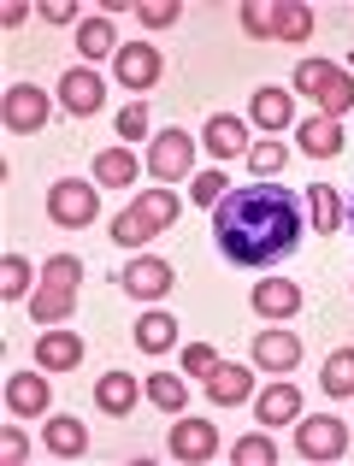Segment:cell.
<instances>
[{"mask_svg":"<svg viewBox=\"0 0 354 466\" xmlns=\"http://www.w3.org/2000/svg\"><path fill=\"white\" fill-rule=\"evenodd\" d=\"M301 195L278 189V183H254V189H230L225 201L213 207V230H218V254L230 266H278L296 254L301 242Z\"/></svg>","mask_w":354,"mask_h":466,"instance_id":"obj_1","label":"cell"},{"mask_svg":"<svg viewBox=\"0 0 354 466\" xmlns=\"http://www.w3.org/2000/svg\"><path fill=\"white\" fill-rule=\"evenodd\" d=\"M349 449V425L337 413H308L296 420V455L301 461H337Z\"/></svg>","mask_w":354,"mask_h":466,"instance_id":"obj_2","label":"cell"},{"mask_svg":"<svg viewBox=\"0 0 354 466\" xmlns=\"http://www.w3.org/2000/svg\"><path fill=\"white\" fill-rule=\"evenodd\" d=\"M95 213H101V201H95V189H89V183H77V177H59L54 189H47V218H54V225L77 230V225H89Z\"/></svg>","mask_w":354,"mask_h":466,"instance_id":"obj_3","label":"cell"},{"mask_svg":"<svg viewBox=\"0 0 354 466\" xmlns=\"http://www.w3.org/2000/svg\"><path fill=\"white\" fill-rule=\"evenodd\" d=\"M113 71H118L125 89H154V83L166 77V59H160V47H148V42H125L118 59H113Z\"/></svg>","mask_w":354,"mask_h":466,"instance_id":"obj_4","label":"cell"},{"mask_svg":"<svg viewBox=\"0 0 354 466\" xmlns=\"http://www.w3.org/2000/svg\"><path fill=\"white\" fill-rule=\"evenodd\" d=\"M0 113H6V130H12V137H30V130L47 125V95L35 89V83H12Z\"/></svg>","mask_w":354,"mask_h":466,"instance_id":"obj_5","label":"cell"},{"mask_svg":"<svg viewBox=\"0 0 354 466\" xmlns=\"http://www.w3.org/2000/svg\"><path fill=\"white\" fill-rule=\"evenodd\" d=\"M189 166H195V142L183 137V130H166V137H154V142H148V171H154L160 183L189 177Z\"/></svg>","mask_w":354,"mask_h":466,"instance_id":"obj_6","label":"cell"},{"mask_svg":"<svg viewBox=\"0 0 354 466\" xmlns=\"http://www.w3.org/2000/svg\"><path fill=\"white\" fill-rule=\"evenodd\" d=\"M101 95H106V83L95 77L89 66H77V71H66V77H59V106H66L71 118L101 113Z\"/></svg>","mask_w":354,"mask_h":466,"instance_id":"obj_7","label":"cell"},{"mask_svg":"<svg viewBox=\"0 0 354 466\" xmlns=\"http://www.w3.org/2000/svg\"><path fill=\"white\" fill-rule=\"evenodd\" d=\"M118 284H125L137 301H160L166 289H172V266L154 260V254H142V260H130L125 272H118Z\"/></svg>","mask_w":354,"mask_h":466,"instance_id":"obj_8","label":"cell"},{"mask_svg":"<svg viewBox=\"0 0 354 466\" xmlns=\"http://www.w3.org/2000/svg\"><path fill=\"white\" fill-rule=\"evenodd\" d=\"M213 455H218L213 420H177L172 425V461H213Z\"/></svg>","mask_w":354,"mask_h":466,"instance_id":"obj_9","label":"cell"},{"mask_svg":"<svg viewBox=\"0 0 354 466\" xmlns=\"http://www.w3.org/2000/svg\"><path fill=\"white\" fill-rule=\"evenodd\" d=\"M77 360H83L77 330H42V337H35V366H42V372H71Z\"/></svg>","mask_w":354,"mask_h":466,"instance_id":"obj_10","label":"cell"},{"mask_svg":"<svg viewBox=\"0 0 354 466\" xmlns=\"http://www.w3.org/2000/svg\"><path fill=\"white\" fill-rule=\"evenodd\" d=\"M254 360L272 366V372H289V366H301V337L296 330H260L254 337Z\"/></svg>","mask_w":354,"mask_h":466,"instance_id":"obj_11","label":"cell"},{"mask_svg":"<svg viewBox=\"0 0 354 466\" xmlns=\"http://www.w3.org/2000/svg\"><path fill=\"white\" fill-rule=\"evenodd\" d=\"M137 396H142V384H137L130 372H118V366L101 378V384H95V408H101V413H113V420H125V413L137 408Z\"/></svg>","mask_w":354,"mask_h":466,"instance_id":"obj_12","label":"cell"},{"mask_svg":"<svg viewBox=\"0 0 354 466\" xmlns=\"http://www.w3.org/2000/svg\"><path fill=\"white\" fill-rule=\"evenodd\" d=\"M254 313H266V319L301 313V284H289V278H266V284H254Z\"/></svg>","mask_w":354,"mask_h":466,"instance_id":"obj_13","label":"cell"},{"mask_svg":"<svg viewBox=\"0 0 354 466\" xmlns=\"http://www.w3.org/2000/svg\"><path fill=\"white\" fill-rule=\"evenodd\" d=\"M248 390H254V372L248 366H230V360H218V372L207 378L213 408H237V401H248Z\"/></svg>","mask_w":354,"mask_h":466,"instance_id":"obj_14","label":"cell"},{"mask_svg":"<svg viewBox=\"0 0 354 466\" xmlns=\"http://www.w3.org/2000/svg\"><path fill=\"white\" fill-rule=\"evenodd\" d=\"M207 148H213V159L248 154V125H242V118H230V113H213V118H207Z\"/></svg>","mask_w":354,"mask_h":466,"instance_id":"obj_15","label":"cell"},{"mask_svg":"<svg viewBox=\"0 0 354 466\" xmlns=\"http://www.w3.org/2000/svg\"><path fill=\"white\" fill-rule=\"evenodd\" d=\"M6 408L18 413V420L42 413V408H47V378H42V372H12V378H6Z\"/></svg>","mask_w":354,"mask_h":466,"instance_id":"obj_16","label":"cell"},{"mask_svg":"<svg viewBox=\"0 0 354 466\" xmlns=\"http://www.w3.org/2000/svg\"><path fill=\"white\" fill-rule=\"evenodd\" d=\"M296 142H301V154H313V159H337L343 154V125H337V118H308V125L296 130Z\"/></svg>","mask_w":354,"mask_h":466,"instance_id":"obj_17","label":"cell"},{"mask_svg":"<svg viewBox=\"0 0 354 466\" xmlns=\"http://www.w3.org/2000/svg\"><path fill=\"white\" fill-rule=\"evenodd\" d=\"M248 113H254V125H260V130H289V118H296V101H289L284 89H272V83H266V89L248 101Z\"/></svg>","mask_w":354,"mask_h":466,"instance_id":"obj_18","label":"cell"},{"mask_svg":"<svg viewBox=\"0 0 354 466\" xmlns=\"http://www.w3.org/2000/svg\"><path fill=\"white\" fill-rule=\"evenodd\" d=\"M71 308H77V289H71V284H42L30 296L35 325H59V319H71Z\"/></svg>","mask_w":354,"mask_h":466,"instance_id":"obj_19","label":"cell"},{"mask_svg":"<svg viewBox=\"0 0 354 466\" xmlns=\"http://www.w3.org/2000/svg\"><path fill=\"white\" fill-rule=\"evenodd\" d=\"M308 207H313V230L319 237H331L337 225H343V195H337V183H308Z\"/></svg>","mask_w":354,"mask_h":466,"instance_id":"obj_20","label":"cell"},{"mask_svg":"<svg viewBox=\"0 0 354 466\" xmlns=\"http://www.w3.org/2000/svg\"><path fill=\"white\" fill-rule=\"evenodd\" d=\"M118 47H125V42L113 35V24H106V18H83L77 24V54L83 59H118Z\"/></svg>","mask_w":354,"mask_h":466,"instance_id":"obj_21","label":"cell"},{"mask_svg":"<svg viewBox=\"0 0 354 466\" xmlns=\"http://www.w3.org/2000/svg\"><path fill=\"white\" fill-rule=\"evenodd\" d=\"M301 420V390L296 384H272L260 396V425H296Z\"/></svg>","mask_w":354,"mask_h":466,"instance_id":"obj_22","label":"cell"},{"mask_svg":"<svg viewBox=\"0 0 354 466\" xmlns=\"http://www.w3.org/2000/svg\"><path fill=\"white\" fill-rule=\"evenodd\" d=\"M47 449H54L59 461H77L83 449H89V431H83V420H77V413H59V420L47 425Z\"/></svg>","mask_w":354,"mask_h":466,"instance_id":"obj_23","label":"cell"},{"mask_svg":"<svg viewBox=\"0 0 354 466\" xmlns=\"http://www.w3.org/2000/svg\"><path fill=\"white\" fill-rule=\"evenodd\" d=\"M177 342V319L172 313H142L137 319V349L142 354H166Z\"/></svg>","mask_w":354,"mask_h":466,"instance_id":"obj_24","label":"cell"},{"mask_svg":"<svg viewBox=\"0 0 354 466\" xmlns=\"http://www.w3.org/2000/svg\"><path fill=\"white\" fill-rule=\"evenodd\" d=\"M95 183H106V189H130L137 183V159L125 148H101L95 154Z\"/></svg>","mask_w":354,"mask_h":466,"instance_id":"obj_25","label":"cell"},{"mask_svg":"<svg viewBox=\"0 0 354 466\" xmlns=\"http://www.w3.org/2000/svg\"><path fill=\"white\" fill-rule=\"evenodd\" d=\"M313 35V12L301 6V0H278V42H308Z\"/></svg>","mask_w":354,"mask_h":466,"instance_id":"obj_26","label":"cell"},{"mask_svg":"<svg viewBox=\"0 0 354 466\" xmlns=\"http://www.w3.org/2000/svg\"><path fill=\"white\" fill-rule=\"evenodd\" d=\"M313 101H319V118H343L354 106V77H349V71H331V83H325Z\"/></svg>","mask_w":354,"mask_h":466,"instance_id":"obj_27","label":"cell"},{"mask_svg":"<svg viewBox=\"0 0 354 466\" xmlns=\"http://www.w3.org/2000/svg\"><path fill=\"white\" fill-rule=\"evenodd\" d=\"M137 213L148 218L154 230H172V225H177V195H172V189H142Z\"/></svg>","mask_w":354,"mask_h":466,"instance_id":"obj_28","label":"cell"},{"mask_svg":"<svg viewBox=\"0 0 354 466\" xmlns=\"http://www.w3.org/2000/svg\"><path fill=\"white\" fill-rule=\"evenodd\" d=\"M319 384H325V396H354V349H337L331 360H325Z\"/></svg>","mask_w":354,"mask_h":466,"instance_id":"obj_29","label":"cell"},{"mask_svg":"<svg viewBox=\"0 0 354 466\" xmlns=\"http://www.w3.org/2000/svg\"><path fill=\"white\" fill-rule=\"evenodd\" d=\"M142 390H148V401H154L160 413H183V401H189V390H183V378H166V372H154V378H148Z\"/></svg>","mask_w":354,"mask_h":466,"instance_id":"obj_30","label":"cell"},{"mask_svg":"<svg viewBox=\"0 0 354 466\" xmlns=\"http://www.w3.org/2000/svg\"><path fill=\"white\" fill-rule=\"evenodd\" d=\"M35 284V272H30V260H24V254H6V260H0V296L6 301H24V289Z\"/></svg>","mask_w":354,"mask_h":466,"instance_id":"obj_31","label":"cell"},{"mask_svg":"<svg viewBox=\"0 0 354 466\" xmlns=\"http://www.w3.org/2000/svg\"><path fill=\"white\" fill-rule=\"evenodd\" d=\"M148 237H160V230H154L148 218L137 213V207H130V213H118V218H113V242H118V248H142V242H148Z\"/></svg>","mask_w":354,"mask_h":466,"instance_id":"obj_32","label":"cell"},{"mask_svg":"<svg viewBox=\"0 0 354 466\" xmlns=\"http://www.w3.org/2000/svg\"><path fill=\"white\" fill-rule=\"evenodd\" d=\"M230 461L237 466H278V443L266 431H254V437H242V443L230 449Z\"/></svg>","mask_w":354,"mask_h":466,"instance_id":"obj_33","label":"cell"},{"mask_svg":"<svg viewBox=\"0 0 354 466\" xmlns=\"http://www.w3.org/2000/svg\"><path fill=\"white\" fill-rule=\"evenodd\" d=\"M284 159H289L284 142H254V148H248V171H254V183H260V177H278V171H284Z\"/></svg>","mask_w":354,"mask_h":466,"instance_id":"obj_34","label":"cell"},{"mask_svg":"<svg viewBox=\"0 0 354 466\" xmlns=\"http://www.w3.org/2000/svg\"><path fill=\"white\" fill-rule=\"evenodd\" d=\"M42 284H71V289H77L83 284V260H77V254H54V260L42 266Z\"/></svg>","mask_w":354,"mask_h":466,"instance_id":"obj_35","label":"cell"},{"mask_svg":"<svg viewBox=\"0 0 354 466\" xmlns=\"http://www.w3.org/2000/svg\"><path fill=\"white\" fill-rule=\"evenodd\" d=\"M242 30H248V35H278V6L248 0V6H242Z\"/></svg>","mask_w":354,"mask_h":466,"instance_id":"obj_36","label":"cell"},{"mask_svg":"<svg viewBox=\"0 0 354 466\" xmlns=\"http://www.w3.org/2000/svg\"><path fill=\"white\" fill-rule=\"evenodd\" d=\"M331 71L337 66H325V59H301V66H296V89L301 95H319L325 83H331Z\"/></svg>","mask_w":354,"mask_h":466,"instance_id":"obj_37","label":"cell"},{"mask_svg":"<svg viewBox=\"0 0 354 466\" xmlns=\"http://www.w3.org/2000/svg\"><path fill=\"white\" fill-rule=\"evenodd\" d=\"M177 0H142V6H137V18L142 24H148V30H166V24H177Z\"/></svg>","mask_w":354,"mask_h":466,"instance_id":"obj_38","label":"cell"},{"mask_svg":"<svg viewBox=\"0 0 354 466\" xmlns=\"http://www.w3.org/2000/svg\"><path fill=\"white\" fill-rule=\"evenodd\" d=\"M118 137H125V142H142V137H148V106H142V101H130L125 113H118Z\"/></svg>","mask_w":354,"mask_h":466,"instance_id":"obj_39","label":"cell"},{"mask_svg":"<svg viewBox=\"0 0 354 466\" xmlns=\"http://www.w3.org/2000/svg\"><path fill=\"white\" fill-rule=\"evenodd\" d=\"M225 195H230L225 171H201V177H195V201H201V207H218Z\"/></svg>","mask_w":354,"mask_h":466,"instance_id":"obj_40","label":"cell"},{"mask_svg":"<svg viewBox=\"0 0 354 466\" xmlns=\"http://www.w3.org/2000/svg\"><path fill=\"white\" fill-rule=\"evenodd\" d=\"M183 372H189V378H213L218 372V354L207 349V342H195V349H183Z\"/></svg>","mask_w":354,"mask_h":466,"instance_id":"obj_41","label":"cell"},{"mask_svg":"<svg viewBox=\"0 0 354 466\" xmlns=\"http://www.w3.org/2000/svg\"><path fill=\"white\" fill-rule=\"evenodd\" d=\"M24 455H30V443H24V431H18V425H6V437H0V461H6V466H18Z\"/></svg>","mask_w":354,"mask_h":466,"instance_id":"obj_42","label":"cell"},{"mask_svg":"<svg viewBox=\"0 0 354 466\" xmlns=\"http://www.w3.org/2000/svg\"><path fill=\"white\" fill-rule=\"evenodd\" d=\"M42 18L47 24H71L77 18V0H42Z\"/></svg>","mask_w":354,"mask_h":466,"instance_id":"obj_43","label":"cell"},{"mask_svg":"<svg viewBox=\"0 0 354 466\" xmlns=\"http://www.w3.org/2000/svg\"><path fill=\"white\" fill-rule=\"evenodd\" d=\"M24 12H30V6H24V0H12V6L0 12V24H6V30H18V24H24Z\"/></svg>","mask_w":354,"mask_h":466,"instance_id":"obj_44","label":"cell"},{"mask_svg":"<svg viewBox=\"0 0 354 466\" xmlns=\"http://www.w3.org/2000/svg\"><path fill=\"white\" fill-rule=\"evenodd\" d=\"M343 218H349V230H354V201H349V213H343Z\"/></svg>","mask_w":354,"mask_h":466,"instance_id":"obj_45","label":"cell"}]
</instances>
